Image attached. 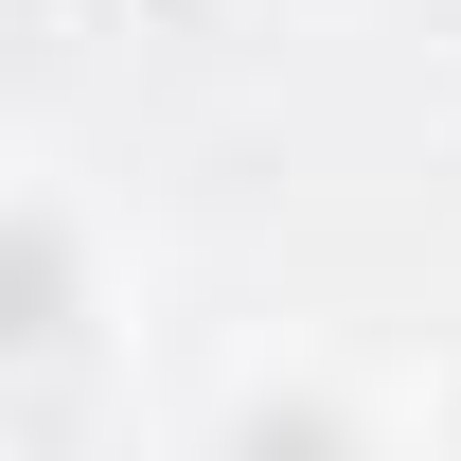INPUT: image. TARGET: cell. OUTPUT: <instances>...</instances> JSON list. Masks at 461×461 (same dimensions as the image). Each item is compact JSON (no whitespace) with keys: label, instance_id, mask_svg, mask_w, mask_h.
Segmentation results:
<instances>
[{"label":"cell","instance_id":"3957f363","mask_svg":"<svg viewBox=\"0 0 461 461\" xmlns=\"http://www.w3.org/2000/svg\"><path fill=\"white\" fill-rule=\"evenodd\" d=\"M426 461H461V355H444V391H426Z\"/></svg>","mask_w":461,"mask_h":461},{"label":"cell","instance_id":"7a4b0ae2","mask_svg":"<svg viewBox=\"0 0 461 461\" xmlns=\"http://www.w3.org/2000/svg\"><path fill=\"white\" fill-rule=\"evenodd\" d=\"M195 461H373V408H355L338 373H249Z\"/></svg>","mask_w":461,"mask_h":461},{"label":"cell","instance_id":"6da1fadb","mask_svg":"<svg viewBox=\"0 0 461 461\" xmlns=\"http://www.w3.org/2000/svg\"><path fill=\"white\" fill-rule=\"evenodd\" d=\"M0 338H18V373H71V355H89V213H71L54 160L18 177V320H0Z\"/></svg>","mask_w":461,"mask_h":461}]
</instances>
